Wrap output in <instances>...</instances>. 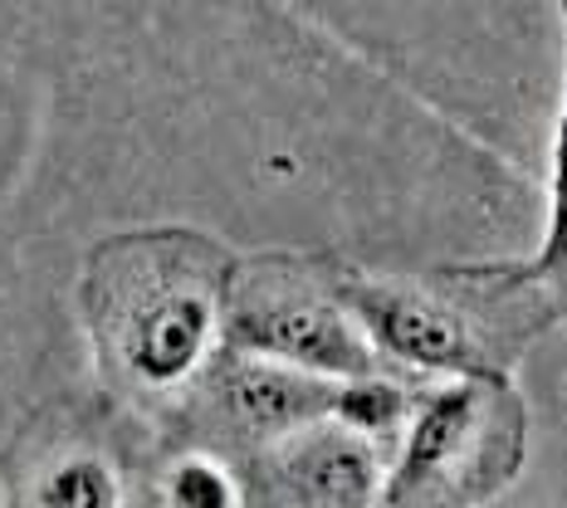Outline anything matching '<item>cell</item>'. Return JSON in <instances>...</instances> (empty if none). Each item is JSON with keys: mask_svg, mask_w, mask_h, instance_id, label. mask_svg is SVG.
<instances>
[{"mask_svg": "<svg viewBox=\"0 0 567 508\" xmlns=\"http://www.w3.org/2000/svg\"><path fill=\"white\" fill-rule=\"evenodd\" d=\"M245 333H250V342H259V348H275L284 357L313 362V367H333V372L368 367V352L342 333L338 318H328L323 309H313V303H269V309H259L250 323H245Z\"/></svg>", "mask_w": 567, "mask_h": 508, "instance_id": "1", "label": "cell"}, {"mask_svg": "<svg viewBox=\"0 0 567 508\" xmlns=\"http://www.w3.org/2000/svg\"><path fill=\"white\" fill-rule=\"evenodd\" d=\"M368 323L392 342L396 352H406L411 362H460L465 338L451 318H441L431 303L406 299V293H386V289H362L358 293Z\"/></svg>", "mask_w": 567, "mask_h": 508, "instance_id": "2", "label": "cell"}, {"mask_svg": "<svg viewBox=\"0 0 567 508\" xmlns=\"http://www.w3.org/2000/svg\"><path fill=\"white\" fill-rule=\"evenodd\" d=\"M44 508H113V479L99 459H69L44 479Z\"/></svg>", "mask_w": 567, "mask_h": 508, "instance_id": "3", "label": "cell"}, {"mask_svg": "<svg viewBox=\"0 0 567 508\" xmlns=\"http://www.w3.org/2000/svg\"><path fill=\"white\" fill-rule=\"evenodd\" d=\"M567 265V113L558 127V162H553V230L543 240V255L534 265V274H548V269Z\"/></svg>", "mask_w": 567, "mask_h": 508, "instance_id": "4", "label": "cell"}, {"mask_svg": "<svg viewBox=\"0 0 567 508\" xmlns=\"http://www.w3.org/2000/svg\"><path fill=\"white\" fill-rule=\"evenodd\" d=\"M172 504L176 508H235L226 475L200 465V459H192V465H182L172 475Z\"/></svg>", "mask_w": 567, "mask_h": 508, "instance_id": "5", "label": "cell"}]
</instances>
